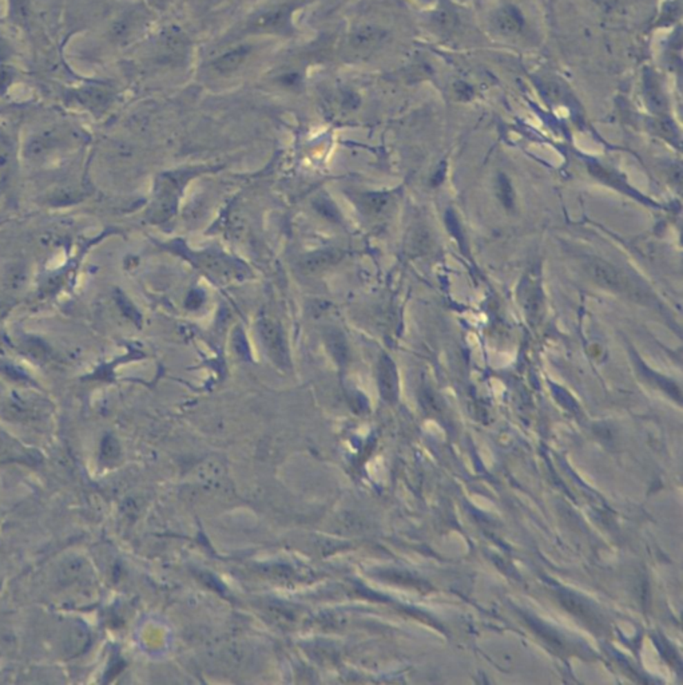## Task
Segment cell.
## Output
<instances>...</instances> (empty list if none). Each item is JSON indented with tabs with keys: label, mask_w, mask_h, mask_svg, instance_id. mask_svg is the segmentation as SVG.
<instances>
[{
	"label": "cell",
	"mask_w": 683,
	"mask_h": 685,
	"mask_svg": "<svg viewBox=\"0 0 683 685\" xmlns=\"http://www.w3.org/2000/svg\"><path fill=\"white\" fill-rule=\"evenodd\" d=\"M587 272H588L590 278L603 288H607L610 291H615L620 293H634L630 280L626 278L620 269H617L614 265H611L603 260H599V258L590 260L587 262Z\"/></svg>",
	"instance_id": "6da1fadb"
},
{
	"label": "cell",
	"mask_w": 683,
	"mask_h": 685,
	"mask_svg": "<svg viewBox=\"0 0 683 685\" xmlns=\"http://www.w3.org/2000/svg\"><path fill=\"white\" fill-rule=\"evenodd\" d=\"M258 334L265 351L269 354L272 360L279 365H285L289 360L288 348L285 344L284 335L277 325L269 319H261L258 322Z\"/></svg>",
	"instance_id": "7a4b0ae2"
},
{
	"label": "cell",
	"mask_w": 683,
	"mask_h": 685,
	"mask_svg": "<svg viewBox=\"0 0 683 685\" xmlns=\"http://www.w3.org/2000/svg\"><path fill=\"white\" fill-rule=\"evenodd\" d=\"M292 10L288 7H275L258 14L250 21V30L259 34H278L290 28Z\"/></svg>",
	"instance_id": "3957f363"
},
{
	"label": "cell",
	"mask_w": 683,
	"mask_h": 685,
	"mask_svg": "<svg viewBox=\"0 0 683 685\" xmlns=\"http://www.w3.org/2000/svg\"><path fill=\"white\" fill-rule=\"evenodd\" d=\"M386 38V31L375 24L357 26L349 35V46L356 52H369L377 48Z\"/></svg>",
	"instance_id": "277c9868"
},
{
	"label": "cell",
	"mask_w": 683,
	"mask_h": 685,
	"mask_svg": "<svg viewBox=\"0 0 683 685\" xmlns=\"http://www.w3.org/2000/svg\"><path fill=\"white\" fill-rule=\"evenodd\" d=\"M252 54V47L248 44L235 46L233 48L218 55L213 62L212 68L218 75H232L238 71L242 64L248 61Z\"/></svg>",
	"instance_id": "5b68a950"
},
{
	"label": "cell",
	"mask_w": 683,
	"mask_h": 685,
	"mask_svg": "<svg viewBox=\"0 0 683 685\" xmlns=\"http://www.w3.org/2000/svg\"><path fill=\"white\" fill-rule=\"evenodd\" d=\"M185 178L186 177L181 174H174L166 178L164 189L161 193V204H159V212L164 218L170 217L175 212L178 205V197L182 189L181 186L184 185Z\"/></svg>",
	"instance_id": "8992f818"
},
{
	"label": "cell",
	"mask_w": 683,
	"mask_h": 685,
	"mask_svg": "<svg viewBox=\"0 0 683 685\" xmlns=\"http://www.w3.org/2000/svg\"><path fill=\"white\" fill-rule=\"evenodd\" d=\"M342 258V252L336 249L319 251L312 255L304 257L299 262V267L306 273H320L325 269H329L335 264H337Z\"/></svg>",
	"instance_id": "52a82bcc"
},
{
	"label": "cell",
	"mask_w": 683,
	"mask_h": 685,
	"mask_svg": "<svg viewBox=\"0 0 683 685\" xmlns=\"http://www.w3.org/2000/svg\"><path fill=\"white\" fill-rule=\"evenodd\" d=\"M523 18L513 7H504L496 12L493 24L503 35H515L523 28Z\"/></svg>",
	"instance_id": "ba28073f"
},
{
	"label": "cell",
	"mask_w": 683,
	"mask_h": 685,
	"mask_svg": "<svg viewBox=\"0 0 683 685\" xmlns=\"http://www.w3.org/2000/svg\"><path fill=\"white\" fill-rule=\"evenodd\" d=\"M379 382L386 398H393L397 392V371L389 356L384 355L379 363Z\"/></svg>",
	"instance_id": "9c48e42d"
},
{
	"label": "cell",
	"mask_w": 683,
	"mask_h": 685,
	"mask_svg": "<svg viewBox=\"0 0 683 685\" xmlns=\"http://www.w3.org/2000/svg\"><path fill=\"white\" fill-rule=\"evenodd\" d=\"M197 264L199 267H202L205 271L212 272L213 275L221 276V278L232 276V275L237 273L235 265L232 261L222 258V257L215 256V255H209V253L198 255Z\"/></svg>",
	"instance_id": "30bf717a"
},
{
	"label": "cell",
	"mask_w": 683,
	"mask_h": 685,
	"mask_svg": "<svg viewBox=\"0 0 683 685\" xmlns=\"http://www.w3.org/2000/svg\"><path fill=\"white\" fill-rule=\"evenodd\" d=\"M644 91H646V99L650 108L654 113L663 114L666 111V98L663 94L662 88L658 84L657 78L653 75H646L644 78Z\"/></svg>",
	"instance_id": "8fae6325"
},
{
	"label": "cell",
	"mask_w": 683,
	"mask_h": 685,
	"mask_svg": "<svg viewBox=\"0 0 683 685\" xmlns=\"http://www.w3.org/2000/svg\"><path fill=\"white\" fill-rule=\"evenodd\" d=\"M326 345L329 352L336 358V360L345 362L348 359V354H349L348 344L339 331H329L326 334Z\"/></svg>",
	"instance_id": "7c38bea8"
},
{
	"label": "cell",
	"mask_w": 683,
	"mask_h": 685,
	"mask_svg": "<svg viewBox=\"0 0 683 685\" xmlns=\"http://www.w3.org/2000/svg\"><path fill=\"white\" fill-rule=\"evenodd\" d=\"M496 194L502 205L507 211H513L515 208V191L511 181L504 174H500L496 180Z\"/></svg>",
	"instance_id": "4fadbf2b"
},
{
	"label": "cell",
	"mask_w": 683,
	"mask_h": 685,
	"mask_svg": "<svg viewBox=\"0 0 683 685\" xmlns=\"http://www.w3.org/2000/svg\"><path fill=\"white\" fill-rule=\"evenodd\" d=\"M523 307L526 308V312L528 318H539V312L542 308V296L537 285L531 284L524 288V295H523Z\"/></svg>",
	"instance_id": "5bb4252c"
},
{
	"label": "cell",
	"mask_w": 683,
	"mask_h": 685,
	"mask_svg": "<svg viewBox=\"0 0 683 685\" xmlns=\"http://www.w3.org/2000/svg\"><path fill=\"white\" fill-rule=\"evenodd\" d=\"M389 204V195L388 194H380V193H373V194H366L362 198V205L364 209L369 213L377 214L383 212Z\"/></svg>",
	"instance_id": "9a60e30c"
},
{
	"label": "cell",
	"mask_w": 683,
	"mask_h": 685,
	"mask_svg": "<svg viewBox=\"0 0 683 685\" xmlns=\"http://www.w3.org/2000/svg\"><path fill=\"white\" fill-rule=\"evenodd\" d=\"M162 43L171 55H179L186 48V38L184 37L182 32H179L177 30L166 32Z\"/></svg>",
	"instance_id": "2e32d148"
},
{
	"label": "cell",
	"mask_w": 683,
	"mask_h": 685,
	"mask_svg": "<svg viewBox=\"0 0 683 685\" xmlns=\"http://www.w3.org/2000/svg\"><path fill=\"white\" fill-rule=\"evenodd\" d=\"M233 344H235V351H237L239 355L246 356V358L249 356V354H250V351H249V345H248V342H246V339H245L244 332H242L239 328H237V329H235V335H233Z\"/></svg>",
	"instance_id": "e0dca14e"
},
{
	"label": "cell",
	"mask_w": 683,
	"mask_h": 685,
	"mask_svg": "<svg viewBox=\"0 0 683 685\" xmlns=\"http://www.w3.org/2000/svg\"><path fill=\"white\" fill-rule=\"evenodd\" d=\"M435 21L442 28H447L448 30V28H452L455 26L456 18H455V15L449 10H440V12H437L436 17H435Z\"/></svg>",
	"instance_id": "ac0fdd59"
}]
</instances>
